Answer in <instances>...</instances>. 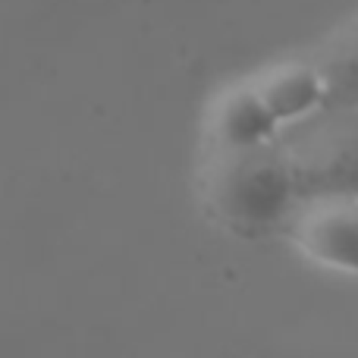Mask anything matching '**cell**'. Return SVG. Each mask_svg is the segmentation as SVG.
<instances>
[{
	"label": "cell",
	"mask_w": 358,
	"mask_h": 358,
	"mask_svg": "<svg viewBox=\"0 0 358 358\" xmlns=\"http://www.w3.org/2000/svg\"><path fill=\"white\" fill-rule=\"evenodd\" d=\"M280 123L264 107L255 88H236L217 101L210 117V136L220 151H248L271 145Z\"/></svg>",
	"instance_id": "2"
},
{
	"label": "cell",
	"mask_w": 358,
	"mask_h": 358,
	"mask_svg": "<svg viewBox=\"0 0 358 358\" xmlns=\"http://www.w3.org/2000/svg\"><path fill=\"white\" fill-rule=\"evenodd\" d=\"M223 161L210 176V204L217 217L239 233H264L277 227L296 198V173L289 161L267 151H220Z\"/></svg>",
	"instance_id": "1"
},
{
	"label": "cell",
	"mask_w": 358,
	"mask_h": 358,
	"mask_svg": "<svg viewBox=\"0 0 358 358\" xmlns=\"http://www.w3.org/2000/svg\"><path fill=\"white\" fill-rule=\"evenodd\" d=\"M252 88L277 123H296L327 101V82L317 66H283Z\"/></svg>",
	"instance_id": "4"
},
{
	"label": "cell",
	"mask_w": 358,
	"mask_h": 358,
	"mask_svg": "<svg viewBox=\"0 0 358 358\" xmlns=\"http://www.w3.org/2000/svg\"><path fill=\"white\" fill-rule=\"evenodd\" d=\"M299 242L324 264L358 271V210L346 204H321L302 220Z\"/></svg>",
	"instance_id": "3"
},
{
	"label": "cell",
	"mask_w": 358,
	"mask_h": 358,
	"mask_svg": "<svg viewBox=\"0 0 358 358\" xmlns=\"http://www.w3.org/2000/svg\"><path fill=\"white\" fill-rule=\"evenodd\" d=\"M321 76L327 82V98L330 94H343V98L358 101V35L327 73L321 69Z\"/></svg>",
	"instance_id": "5"
}]
</instances>
